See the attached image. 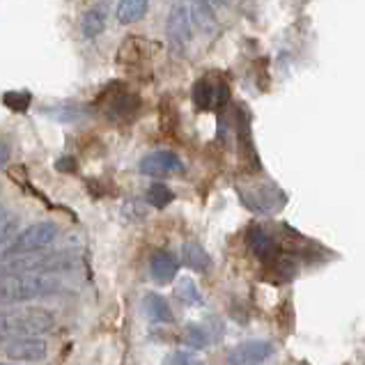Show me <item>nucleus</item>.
<instances>
[{
  "mask_svg": "<svg viewBox=\"0 0 365 365\" xmlns=\"http://www.w3.org/2000/svg\"><path fill=\"white\" fill-rule=\"evenodd\" d=\"M74 267V255L69 253H33V255H19L14 259H5L3 278L14 276H53L60 271H69Z\"/></svg>",
  "mask_w": 365,
  "mask_h": 365,
  "instance_id": "obj_1",
  "label": "nucleus"
},
{
  "mask_svg": "<svg viewBox=\"0 0 365 365\" xmlns=\"http://www.w3.org/2000/svg\"><path fill=\"white\" fill-rule=\"evenodd\" d=\"M30 101H33V95L26 90H16V92H5L3 95V103L14 113H26L30 108Z\"/></svg>",
  "mask_w": 365,
  "mask_h": 365,
  "instance_id": "obj_23",
  "label": "nucleus"
},
{
  "mask_svg": "<svg viewBox=\"0 0 365 365\" xmlns=\"http://www.w3.org/2000/svg\"><path fill=\"white\" fill-rule=\"evenodd\" d=\"M180 342L189 349H205L212 345V336H210V331L200 324H186L180 336Z\"/></svg>",
  "mask_w": 365,
  "mask_h": 365,
  "instance_id": "obj_19",
  "label": "nucleus"
},
{
  "mask_svg": "<svg viewBox=\"0 0 365 365\" xmlns=\"http://www.w3.org/2000/svg\"><path fill=\"white\" fill-rule=\"evenodd\" d=\"M58 237V225L53 221H39L26 227L24 232H19V237L12 242L7 250H3V257H19V255H33L39 253L41 248H46L56 242Z\"/></svg>",
  "mask_w": 365,
  "mask_h": 365,
  "instance_id": "obj_4",
  "label": "nucleus"
},
{
  "mask_svg": "<svg viewBox=\"0 0 365 365\" xmlns=\"http://www.w3.org/2000/svg\"><path fill=\"white\" fill-rule=\"evenodd\" d=\"M242 202L257 214H276L285 207L287 195L278 189L276 184H264L255 186L253 191H242Z\"/></svg>",
  "mask_w": 365,
  "mask_h": 365,
  "instance_id": "obj_6",
  "label": "nucleus"
},
{
  "mask_svg": "<svg viewBox=\"0 0 365 365\" xmlns=\"http://www.w3.org/2000/svg\"><path fill=\"white\" fill-rule=\"evenodd\" d=\"M143 308L152 322H161V324H173L175 322L170 304L161 294H156V292H148V294L143 297Z\"/></svg>",
  "mask_w": 365,
  "mask_h": 365,
  "instance_id": "obj_15",
  "label": "nucleus"
},
{
  "mask_svg": "<svg viewBox=\"0 0 365 365\" xmlns=\"http://www.w3.org/2000/svg\"><path fill=\"white\" fill-rule=\"evenodd\" d=\"M19 216L3 210V218H0V239H3V250H7L12 246V242L19 237Z\"/></svg>",
  "mask_w": 365,
  "mask_h": 365,
  "instance_id": "obj_22",
  "label": "nucleus"
},
{
  "mask_svg": "<svg viewBox=\"0 0 365 365\" xmlns=\"http://www.w3.org/2000/svg\"><path fill=\"white\" fill-rule=\"evenodd\" d=\"M163 365H200L191 351H173L165 356Z\"/></svg>",
  "mask_w": 365,
  "mask_h": 365,
  "instance_id": "obj_24",
  "label": "nucleus"
},
{
  "mask_svg": "<svg viewBox=\"0 0 365 365\" xmlns=\"http://www.w3.org/2000/svg\"><path fill=\"white\" fill-rule=\"evenodd\" d=\"M3 351H5V356L12 361L37 363V361L46 359V342L41 338H33V336L12 338V340H5Z\"/></svg>",
  "mask_w": 365,
  "mask_h": 365,
  "instance_id": "obj_9",
  "label": "nucleus"
},
{
  "mask_svg": "<svg viewBox=\"0 0 365 365\" xmlns=\"http://www.w3.org/2000/svg\"><path fill=\"white\" fill-rule=\"evenodd\" d=\"M191 21L202 30V33H214L216 30V16H214V5L210 0H193L191 7Z\"/></svg>",
  "mask_w": 365,
  "mask_h": 365,
  "instance_id": "obj_17",
  "label": "nucleus"
},
{
  "mask_svg": "<svg viewBox=\"0 0 365 365\" xmlns=\"http://www.w3.org/2000/svg\"><path fill=\"white\" fill-rule=\"evenodd\" d=\"M246 244L250 248V253H253L259 259V262L271 264L274 259L280 257V246H278V242L264 230V227H259V225H253L248 230Z\"/></svg>",
  "mask_w": 365,
  "mask_h": 365,
  "instance_id": "obj_11",
  "label": "nucleus"
},
{
  "mask_svg": "<svg viewBox=\"0 0 365 365\" xmlns=\"http://www.w3.org/2000/svg\"><path fill=\"white\" fill-rule=\"evenodd\" d=\"M230 99V88L223 76L207 74L193 86V103L197 110H218Z\"/></svg>",
  "mask_w": 365,
  "mask_h": 365,
  "instance_id": "obj_5",
  "label": "nucleus"
},
{
  "mask_svg": "<svg viewBox=\"0 0 365 365\" xmlns=\"http://www.w3.org/2000/svg\"><path fill=\"white\" fill-rule=\"evenodd\" d=\"M3 365H12V363H3ZM14 365H16V363H14Z\"/></svg>",
  "mask_w": 365,
  "mask_h": 365,
  "instance_id": "obj_28",
  "label": "nucleus"
},
{
  "mask_svg": "<svg viewBox=\"0 0 365 365\" xmlns=\"http://www.w3.org/2000/svg\"><path fill=\"white\" fill-rule=\"evenodd\" d=\"M145 200H148V205L156 207V210H163V207H168L175 200V191L168 184L154 182V184H150L148 193H145Z\"/></svg>",
  "mask_w": 365,
  "mask_h": 365,
  "instance_id": "obj_20",
  "label": "nucleus"
},
{
  "mask_svg": "<svg viewBox=\"0 0 365 365\" xmlns=\"http://www.w3.org/2000/svg\"><path fill=\"white\" fill-rule=\"evenodd\" d=\"M182 264L197 271V274H207L212 269V255L197 242H186L182 246Z\"/></svg>",
  "mask_w": 365,
  "mask_h": 365,
  "instance_id": "obj_14",
  "label": "nucleus"
},
{
  "mask_svg": "<svg viewBox=\"0 0 365 365\" xmlns=\"http://www.w3.org/2000/svg\"><path fill=\"white\" fill-rule=\"evenodd\" d=\"M175 294H177V299H180L182 306H200L202 304L200 289L195 287V283L191 278H182L175 287Z\"/></svg>",
  "mask_w": 365,
  "mask_h": 365,
  "instance_id": "obj_21",
  "label": "nucleus"
},
{
  "mask_svg": "<svg viewBox=\"0 0 365 365\" xmlns=\"http://www.w3.org/2000/svg\"><path fill=\"white\" fill-rule=\"evenodd\" d=\"M274 345L269 340H246L235 345L225 356V365H264L274 356Z\"/></svg>",
  "mask_w": 365,
  "mask_h": 365,
  "instance_id": "obj_7",
  "label": "nucleus"
},
{
  "mask_svg": "<svg viewBox=\"0 0 365 365\" xmlns=\"http://www.w3.org/2000/svg\"><path fill=\"white\" fill-rule=\"evenodd\" d=\"M210 3H212V5H218V7H223V5L227 3V0H210Z\"/></svg>",
  "mask_w": 365,
  "mask_h": 365,
  "instance_id": "obj_27",
  "label": "nucleus"
},
{
  "mask_svg": "<svg viewBox=\"0 0 365 365\" xmlns=\"http://www.w3.org/2000/svg\"><path fill=\"white\" fill-rule=\"evenodd\" d=\"M62 289V280L58 276H14L3 278V304H19V301H33Z\"/></svg>",
  "mask_w": 365,
  "mask_h": 365,
  "instance_id": "obj_3",
  "label": "nucleus"
},
{
  "mask_svg": "<svg viewBox=\"0 0 365 365\" xmlns=\"http://www.w3.org/2000/svg\"><path fill=\"white\" fill-rule=\"evenodd\" d=\"M7 161H9V148H7V143H3L0 145V163L7 165Z\"/></svg>",
  "mask_w": 365,
  "mask_h": 365,
  "instance_id": "obj_26",
  "label": "nucleus"
},
{
  "mask_svg": "<svg viewBox=\"0 0 365 365\" xmlns=\"http://www.w3.org/2000/svg\"><path fill=\"white\" fill-rule=\"evenodd\" d=\"M106 28V12L101 7H92L81 16V33L86 39H95Z\"/></svg>",
  "mask_w": 365,
  "mask_h": 365,
  "instance_id": "obj_18",
  "label": "nucleus"
},
{
  "mask_svg": "<svg viewBox=\"0 0 365 365\" xmlns=\"http://www.w3.org/2000/svg\"><path fill=\"white\" fill-rule=\"evenodd\" d=\"M56 168H58L60 173H69V170H76V161H74V159H69V156H65V159H60V161L56 163Z\"/></svg>",
  "mask_w": 365,
  "mask_h": 365,
  "instance_id": "obj_25",
  "label": "nucleus"
},
{
  "mask_svg": "<svg viewBox=\"0 0 365 365\" xmlns=\"http://www.w3.org/2000/svg\"><path fill=\"white\" fill-rule=\"evenodd\" d=\"M184 168L182 159L170 150H156L140 161V173L148 177H168Z\"/></svg>",
  "mask_w": 365,
  "mask_h": 365,
  "instance_id": "obj_10",
  "label": "nucleus"
},
{
  "mask_svg": "<svg viewBox=\"0 0 365 365\" xmlns=\"http://www.w3.org/2000/svg\"><path fill=\"white\" fill-rule=\"evenodd\" d=\"M191 12L184 5H175L165 21V33H168L170 46L180 53L186 48V44L191 41Z\"/></svg>",
  "mask_w": 365,
  "mask_h": 365,
  "instance_id": "obj_8",
  "label": "nucleus"
},
{
  "mask_svg": "<svg viewBox=\"0 0 365 365\" xmlns=\"http://www.w3.org/2000/svg\"><path fill=\"white\" fill-rule=\"evenodd\" d=\"M3 338L7 340L9 336L14 338H26L33 336L37 338L39 333H46L53 329L56 315L46 308H14L3 312Z\"/></svg>",
  "mask_w": 365,
  "mask_h": 365,
  "instance_id": "obj_2",
  "label": "nucleus"
},
{
  "mask_svg": "<svg viewBox=\"0 0 365 365\" xmlns=\"http://www.w3.org/2000/svg\"><path fill=\"white\" fill-rule=\"evenodd\" d=\"M150 9V0H120L118 7H115V16L120 24L129 26L140 21Z\"/></svg>",
  "mask_w": 365,
  "mask_h": 365,
  "instance_id": "obj_16",
  "label": "nucleus"
},
{
  "mask_svg": "<svg viewBox=\"0 0 365 365\" xmlns=\"http://www.w3.org/2000/svg\"><path fill=\"white\" fill-rule=\"evenodd\" d=\"M180 274V259L170 250H156L150 257V276L156 285H170Z\"/></svg>",
  "mask_w": 365,
  "mask_h": 365,
  "instance_id": "obj_12",
  "label": "nucleus"
},
{
  "mask_svg": "<svg viewBox=\"0 0 365 365\" xmlns=\"http://www.w3.org/2000/svg\"><path fill=\"white\" fill-rule=\"evenodd\" d=\"M140 110V99L135 95H129V92H122L115 99L110 101L108 106V115L115 122H131Z\"/></svg>",
  "mask_w": 365,
  "mask_h": 365,
  "instance_id": "obj_13",
  "label": "nucleus"
}]
</instances>
